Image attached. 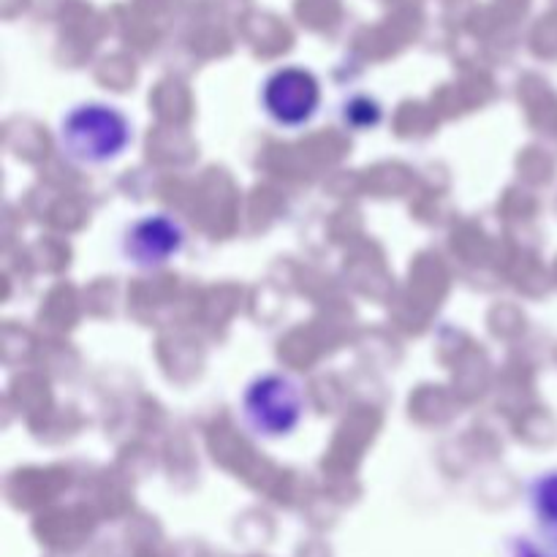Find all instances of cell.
I'll use <instances>...</instances> for the list:
<instances>
[{"instance_id": "6da1fadb", "label": "cell", "mask_w": 557, "mask_h": 557, "mask_svg": "<svg viewBox=\"0 0 557 557\" xmlns=\"http://www.w3.org/2000/svg\"><path fill=\"white\" fill-rule=\"evenodd\" d=\"M128 145V123L114 109L87 103L74 109L63 123V147L74 158L101 163L117 156Z\"/></svg>"}, {"instance_id": "7a4b0ae2", "label": "cell", "mask_w": 557, "mask_h": 557, "mask_svg": "<svg viewBox=\"0 0 557 557\" xmlns=\"http://www.w3.org/2000/svg\"><path fill=\"white\" fill-rule=\"evenodd\" d=\"M299 392L294 389L292 381L267 375L250 386L245 397V411H248L250 424L264 435H283L297 424L299 419Z\"/></svg>"}, {"instance_id": "3957f363", "label": "cell", "mask_w": 557, "mask_h": 557, "mask_svg": "<svg viewBox=\"0 0 557 557\" xmlns=\"http://www.w3.org/2000/svg\"><path fill=\"white\" fill-rule=\"evenodd\" d=\"M264 103L272 117L286 125H299L315 112L319 103V85L308 71L286 69L277 71L264 87Z\"/></svg>"}, {"instance_id": "277c9868", "label": "cell", "mask_w": 557, "mask_h": 557, "mask_svg": "<svg viewBox=\"0 0 557 557\" xmlns=\"http://www.w3.org/2000/svg\"><path fill=\"white\" fill-rule=\"evenodd\" d=\"M180 243V228L169 218H147V221L136 223L134 232L128 239V253L139 264H161L169 256L177 253Z\"/></svg>"}]
</instances>
